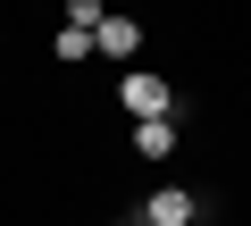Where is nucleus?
<instances>
[{
    "mask_svg": "<svg viewBox=\"0 0 251 226\" xmlns=\"http://www.w3.org/2000/svg\"><path fill=\"white\" fill-rule=\"evenodd\" d=\"M117 109H126L134 126L176 118V84H168V75H151V67H126V75H117Z\"/></svg>",
    "mask_w": 251,
    "mask_h": 226,
    "instance_id": "obj_1",
    "label": "nucleus"
},
{
    "mask_svg": "<svg viewBox=\"0 0 251 226\" xmlns=\"http://www.w3.org/2000/svg\"><path fill=\"white\" fill-rule=\"evenodd\" d=\"M193 218H201V193L193 184H159L143 201V226H193Z\"/></svg>",
    "mask_w": 251,
    "mask_h": 226,
    "instance_id": "obj_2",
    "label": "nucleus"
},
{
    "mask_svg": "<svg viewBox=\"0 0 251 226\" xmlns=\"http://www.w3.org/2000/svg\"><path fill=\"white\" fill-rule=\"evenodd\" d=\"M92 50H100V59H117V67H134V50H143V25H134V17H100Z\"/></svg>",
    "mask_w": 251,
    "mask_h": 226,
    "instance_id": "obj_3",
    "label": "nucleus"
},
{
    "mask_svg": "<svg viewBox=\"0 0 251 226\" xmlns=\"http://www.w3.org/2000/svg\"><path fill=\"white\" fill-rule=\"evenodd\" d=\"M176 151V118H151V126H134V159H168Z\"/></svg>",
    "mask_w": 251,
    "mask_h": 226,
    "instance_id": "obj_4",
    "label": "nucleus"
},
{
    "mask_svg": "<svg viewBox=\"0 0 251 226\" xmlns=\"http://www.w3.org/2000/svg\"><path fill=\"white\" fill-rule=\"evenodd\" d=\"M50 50H59V67H84V59H92V34H67V25H59Z\"/></svg>",
    "mask_w": 251,
    "mask_h": 226,
    "instance_id": "obj_5",
    "label": "nucleus"
},
{
    "mask_svg": "<svg viewBox=\"0 0 251 226\" xmlns=\"http://www.w3.org/2000/svg\"><path fill=\"white\" fill-rule=\"evenodd\" d=\"M109 226H143V218H109Z\"/></svg>",
    "mask_w": 251,
    "mask_h": 226,
    "instance_id": "obj_6",
    "label": "nucleus"
}]
</instances>
